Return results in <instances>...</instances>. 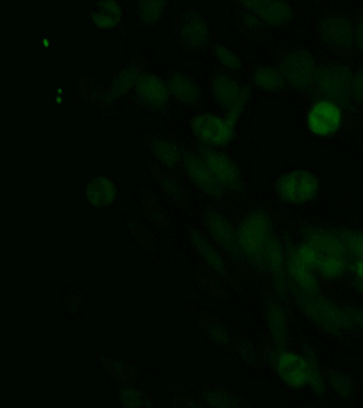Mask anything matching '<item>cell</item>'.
<instances>
[{
	"label": "cell",
	"mask_w": 363,
	"mask_h": 408,
	"mask_svg": "<svg viewBox=\"0 0 363 408\" xmlns=\"http://www.w3.org/2000/svg\"><path fill=\"white\" fill-rule=\"evenodd\" d=\"M342 114L340 106L330 99H320L309 108L306 125L315 136L325 137L335 134L342 124Z\"/></svg>",
	"instance_id": "obj_11"
},
{
	"label": "cell",
	"mask_w": 363,
	"mask_h": 408,
	"mask_svg": "<svg viewBox=\"0 0 363 408\" xmlns=\"http://www.w3.org/2000/svg\"><path fill=\"white\" fill-rule=\"evenodd\" d=\"M287 268L291 277L305 293H316L318 283L314 269L303 262L294 250L289 254Z\"/></svg>",
	"instance_id": "obj_21"
},
{
	"label": "cell",
	"mask_w": 363,
	"mask_h": 408,
	"mask_svg": "<svg viewBox=\"0 0 363 408\" xmlns=\"http://www.w3.org/2000/svg\"><path fill=\"white\" fill-rule=\"evenodd\" d=\"M56 101H57L58 103H60V102L61 101V98L57 97V98H56Z\"/></svg>",
	"instance_id": "obj_34"
},
{
	"label": "cell",
	"mask_w": 363,
	"mask_h": 408,
	"mask_svg": "<svg viewBox=\"0 0 363 408\" xmlns=\"http://www.w3.org/2000/svg\"><path fill=\"white\" fill-rule=\"evenodd\" d=\"M117 193V188L113 181L104 175L94 176L86 188L88 202L98 209H104L112 205L116 200Z\"/></svg>",
	"instance_id": "obj_18"
},
{
	"label": "cell",
	"mask_w": 363,
	"mask_h": 408,
	"mask_svg": "<svg viewBox=\"0 0 363 408\" xmlns=\"http://www.w3.org/2000/svg\"><path fill=\"white\" fill-rule=\"evenodd\" d=\"M247 76L252 85L270 94L281 91L286 85L281 73L272 64H254L249 68Z\"/></svg>",
	"instance_id": "obj_17"
},
{
	"label": "cell",
	"mask_w": 363,
	"mask_h": 408,
	"mask_svg": "<svg viewBox=\"0 0 363 408\" xmlns=\"http://www.w3.org/2000/svg\"><path fill=\"white\" fill-rule=\"evenodd\" d=\"M274 187L277 196L281 200L299 205L315 198L320 183L317 177L309 171L294 169L279 176Z\"/></svg>",
	"instance_id": "obj_6"
},
{
	"label": "cell",
	"mask_w": 363,
	"mask_h": 408,
	"mask_svg": "<svg viewBox=\"0 0 363 408\" xmlns=\"http://www.w3.org/2000/svg\"><path fill=\"white\" fill-rule=\"evenodd\" d=\"M237 3L257 16L271 30L286 26L294 15L293 8L287 1H244Z\"/></svg>",
	"instance_id": "obj_12"
},
{
	"label": "cell",
	"mask_w": 363,
	"mask_h": 408,
	"mask_svg": "<svg viewBox=\"0 0 363 408\" xmlns=\"http://www.w3.org/2000/svg\"><path fill=\"white\" fill-rule=\"evenodd\" d=\"M236 8L233 15L235 31L242 38L253 42H262L269 38L271 30L253 13L235 2Z\"/></svg>",
	"instance_id": "obj_15"
},
{
	"label": "cell",
	"mask_w": 363,
	"mask_h": 408,
	"mask_svg": "<svg viewBox=\"0 0 363 408\" xmlns=\"http://www.w3.org/2000/svg\"><path fill=\"white\" fill-rule=\"evenodd\" d=\"M171 100L179 107L187 110L199 109L203 102L202 86L189 71L173 67L165 79Z\"/></svg>",
	"instance_id": "obj_8"
},
{
	"label": "cell",
	"mask_w": 363,
	"mask_h": 408,
	"mask_svg": "<svg viewBox=\"0 0 363 408\" xmlns=\"http://www.w3.org/2000/svg\"><path fill=\"white\" fill-rule=\"evenodd\" d=\"M206 55L216 67L235 76L241 74L245 69L244 62L236 52L215 40Z\"/></svg>",
	"instance_id": "obj_20"
},
{
	"label": "cell",
	"mask_w": 363,
	"mask_h": 408,
	"mask_svg": "<svg viewBox=\"0 0 363 408\" xmlns=\"http://www.w3.org/2000/svg\"><path fill=\"white\" fill-rule=\"evenodd\" d=\"M353 271L357 287L363 293V262L356 260L353 265Z\"/></svg>",
	"instance_id": "obj_30"
},
{
	"label": "cell",
	"mask_w": 363,
	"mask_h": 408,
	"mask_svg": "<svg viewBox=\"0 0 363 408\" xmlns=\"http://www.w3.org/2000/svg\"><path fill=\"white\" fill-rule=\"evenodd\" d=\"M265 256L270 268L277 273L281 271L283 266V255L281 247L275 238L272 236L264 246Z\"/></svg>",
	"instance_id": "obj_26"
},
{
	"label": "cell",
	"mask_w": 363,
	"mask_h": 408,
	"mask_svg": "<svg viewBox=\"0 0 363 408\" xmlns=\"http://www.w3.org/2000/svg\"><path fill=\"white\" fill-rule=\"evenodd\" d=\"M303 298L302 307L308 316L328 332L340 334L351 328L352 322L346 309L315 293Z\"/></svg>",
	"instance_id": "obj_5"
},
{
	"label": "cell",
	"mask_w": 363,
	"mask_h": 408,
	"mask_svg": "<svg viewBox=\"0 0 363 408\" xmlns=\"http://www.w3.org/2000/svg\"><path fill=\"white\" fill-rule=\"evenodd\" d=\"M156 183L162 191L174 200L179 201L182 199V191L177 181L167 173L160 170H154V176Z\"/></svg>",
	"instance_id": "obj_24"
},
{
	"label": "cell",
	"mask_w": 363,
	"mask_h": 408,
	"mask_svg": "<svg viewBox=\"0 0 363 408\" xmlns=\"http://www.w3.org/2000/svg\"><path fill=\"white\" fill-rule=\"evenodd\" d=\"M203 222L211 236L221 246L231 249L237 244L236 232L228 220L219 212L215 210L206 211Z\"/></svg>",
	"instance_id": "obj_19"
},
{
	"label": "cell",
	"mask_w": 363,
	"mask_h": 408,
	"mask_svg": "<svg viewBox=\"0 0 363 408\" xmlns=\"http://www.w3.org/2000/svg\"><path fill=\"white\" fill-rule=\"evenodd\" d=\"M361 34H363V23H361V24H360L359 26L358 27V35H361ZM358 40H359V41H361V43H362H362H363V42H362V41H363V36L361 37L360 38H358ZM361 45H360V46H361Z\"/></svg>",
	"instance_id": "obj_32"
},
{
	"label": "cell",
	"mask_w": 363,
	"mask_h": 408,
	"mask_svg": "<svg viewBox=\"0 0 363 408\" xmlns=\"http://www.w3.org/2000/svg\"><path fill=\"white\" fill-rule=\"evenodd\" d=\"M306 242L318 256L317 270L321 276L334 279L343 274L347 267V251L341 239L328 232L313 231L308 233Z\"/></svg>",
	"instance_id": "obj_3"
},
{
	"label": "cell",
	"mask_w": 363,
	"mask_h": 408,
	"mask_svg": "<svg viewBox=\"0 0 363 408\" xmlns=\"http://www.w3.org/2000/svg\"><path fill=\"white\" fill-rule=\"evenodd\" d=\"M171 39L185 58L206 55L214 42L206 17L192 3L185 5L176 14Z\"/></svg>",
	"instance_id": "obj_1"
},
{
	"label": "cell",
	"mask_w": 363,
	"mask_h": 408,
	"mask_svg": "<svg viewBox=\"0 0 363 408\" xmlns=\"http://www.w3.org/2000/svg\"><path fill=\"white\" fill-rule=\"evenodd\" d=\"M327 379L333 390L343 397H351L354 387L350 379L339 371H330L327 374Z\"/></svg>",
	"instance_id": "obj_25"
},
{
	"label": "cell",
	"mask_w": 363,
	"mask_h": 408,
	"mask_svg": "<svg viewBox=\"0 0 363 408\" xmlns=\"http://www.w3.org/2000/svg\"><path fill=\"white\" fill-rule=\"evenodd\" d=\"M235 125L226 116L203 113L191 119L190 128L202 145L216 148L224 147L231 142Z\"/></svg>",
	"instance_id": "obj_9"
},
{
	"label": "cell",
	"mask_w": 363,
	"mask_h": 408,
	"mask_svg": "<svg viewBox=\"0 0 363 408\" xmlns=\"http://www.w3.org/2000/svg\"><path fill=\"white\" fill-rule=\"evenodd\" d=\"M198 154L223 189L241 190L242 183L240 171L229 156L216 148L202 144Z\"/></svg>",
	"instance_id": "obj_10"
},
{
	"label": "cell",
	"mask_w": 363,
	"mask_h": 408,
	"mask_svg": "<svg viewBox=\"0 0 363 408\" xmlns=\"http://www.w3.org/2000/svg\"><path fill=\"white\" fill-rule=\"evenodd\" d=\"M154 157L164 166L174 169L182 164L184 153L179 145L167 137H158L150 143Z\"/></svg>",
	"instance_id": "obj_22"
},
{
	"label": "cell",
	"mask_w": 363,
	"mask_h": 408,
	"mask_svg": "<svg viewBox=\"0 0 363 408\" xmlns=\"http://www.w3.org/2000/svg\"><path fill=\"white\" fill-rule=\"evenodd\" d=\"M191 241L199 254L210 267L220 273L223 271L224 264L220 254L202 234L198 231L192 232Z\"/></svg>",
	"instance_id": "obj_23"
},
{
	"label": "cell",
	"mask_w": 363,
	"mask_h": 408,
	"mask_svg": "<svg viewBox=\"0 0 363 408\" xmlns=\"http://www.w3.org/2000/svg\"><path fill=\"white\" fill-rule=\"evenodd\" d=\"M281 73L286 85L303 90L309 85L314 74V61L306 50L290 49L279 55L273 64Z\"/></svg>",
	"instance_id": "obj_7"
},
{
	"label": "cell",
	"mask_w": 363,
	"mask_h": 408,
	"mask_svg": "<svg viewBox=\"0 0 363 408\" xmlns=\"http://www.w3.org/2000/svg\"><path fill=\"white\" fill-rule=\"evenodd\" d=\"M272 223L263 210H254L240 221L237 231V244L247 255L254 259L264 256L267 242L272 236Z\"/></svg>",
	"instance_id": "obj_4"
},
{
	"label": "cell",
	"mask_w": 363,
	"mask_h": 408,
	"mask_svg": "<svg viewBox=\"0 0 363 408\" xmlns=\"http://www.w3.org/2000/svg\"><path fill=\"white\" fill-rule=\"evenodd\" d=\"M346 250L357 261L363 262V233L346 232L341 237Z\"/></svg>",
	"instance_id": "obj_27"
},
{
	"label": "cell",
	"mask_w": 363,
	"mask_h": 408,
	"mask_svg": "<svg viewBox=\"0 0 363 408\" xmlns=\"http://www.w3.org/2000/svg\"><path fill=\"white\" fill-rule=\"evenodd\" d=\"M294 251L303 262L313 269L317 270L318 263V256L311 245L307 242L302 243L294 249Z\"/></svg>",
	"instance_id": "obj_28"
},
{
	"label": "cell",
	"mask_w": 363,
	"mask_h": 408,
	"mask_svg": "<svg viewBox=\"0 0 363 408\" xmlns=\"http://www.w3.org/2000/svg\"><path fill=\"white\" fill-rule=\"evenodd\" d=\"M352 324L363 329V310L356 308L346 309Z\"/></svg>",
	"instance_id": "obj_31"
},
{
	"label": "cell",
	"mask_w": 363,
	"mask_h": 408,
	"mask_svg": "<svg viewBox=\"0 0 363 408\" xmlns=\"http://www.w3.org/2000/svg\"><path fill=\"white\" fill-rule=\"evenodd\" d=\"M318 29L324 41L336 50H346L352 45V26L340 16L324 18L320 22Z\"/></svg>",
	"instance_id": "obj_16"
},
{
	"label": "cell",
	"mask_w": 363,
	"mask_h": 408,
	"mask_svg": "<svg viewBox=\"0 0 363 408\" xmlns=\"http://www.w3.org/2000/svg\"><path fill=\"white\" fill-rule=\"evenodd\" d=\"M43 42V45L46 46V47L48 46L49 43H50L48 39H47V38H44Z\"/></svg>",
	"instance_id": "obj_33"
},
{
	"label": "cell",
	"mask_w": 363,
	"mask_h": 408,
	"mask_svg": "<svg viewBox=\"0 0 363 408\" xmlns=\"http://www.w3.org/2000/svg\"><path fill=\"white\" fill-rule=\"evenodd\" d=\"M311 366V375L308 385L313 391L318 395H322L325 392V387L323 380L321 377L318 366L315 359L311 358L308 359Z\"/></svg>",
	"instance_id": "obj_29"
},
{
	"label": "cell",
	"mask_w": 363,
	"mask_h": 408,
	"mask_svg": "<svg viewBox=\"0 0 363 408\" xmlns=\"http://www.w3.org/2000/svg\"><path fill=\"white\" fill-rule=\"evenodd\" d=\"M277 368L280 378L289 387L300 388L308 385L311 366L307 358L283 351L278 356Z\"/></svg>",
	"instance_id": "obj_14"
},
{
	"label": "cell",
	"mask_w": 363,
	"mask_h": 408,
	"mask_svg": "<svg viewBox=\"0 0 363 408\" xmlns=\"http://www.w3.org/2000/svg\"><path fill=\"white\" fill-rule=\"evenodd\" d=\"M57 92H58V93H60V92H61V89H57Z\"/></svg>",
	"instance_id": "obj_35"
},
{
	"label": "cell",
	"mask_w": 363,
	"mask_h": 408,
	"mask_svg": "<svg viewBox=\"0 0 363 408\" xmlns=\"http://www.w3.org/2000/svg\"><path fill=\"white\" fill-rule=\"evenodd\" d=\"M206 84L213 103L225 115L238 119L250 96L248 87L237 76L216 67L209 73Z\"/></svg>",
	"instance_id": "obj_2"
},
{
	"label": "cell",
	"mask_w": 363,
	"mask_h": 408,
	"mask_svg": "<svg viewBox=\"0 0 363 408\" xmlns=\"http://www.w3.org/2000/svg\"><path fill=\"white\" fill-rule=\"evenodd\" d=\"M182 165L191 182L204 194L212 198H220L223 188L215 179L199 154H184Z\"/></svg>",
	"instance_id": "obj_13"
}]
</instances>
